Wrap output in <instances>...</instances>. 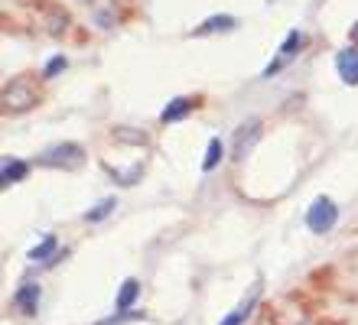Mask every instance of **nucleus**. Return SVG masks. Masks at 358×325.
<instances>
[{
  "mask_svg": "<svg viewBox=\"0 0 358 325\" xmlns=\"http://www.w3.org/2000/svg\"><path fill=\"white\" fill-rule=\"evenodd\" d=\"M336 65H339V75L345 85H358V49H345L339 59H336Z\"/></svg>",
  "mask_w": 358,
  "mask_h": 325,
  "instance_id": "nucleus-10",
  "label": "nucleus"
},
{
  "mask_svg": "<svg viewBox=\"0 0 358 325\" xmlns=\"http://www.w3.org/2000/svg\"><path fill=\"white\" fill-rule=\"evenodd\" d=\"M43 101H46V88H43V82L33 72L13 75L3 85V92H0V111H3V117H20V114L36 111Z\"/></svg>",
  "mask_w": 358,
  "mask_h": 325,
  "instance_id": "nucleus-1",
  "label": "nucleus"
},
{
  "mask_svg": "<svg viewBox=\"0 0 358 325\" xmlns=\"http://www.w3.org/2000/svg\"><path fill=\"white\" fill-rule=\"evenodd\" d=\"M66 65H69V59H66V56L49 59V65H46V68H43V78H56L59 72H66Z\"/></svg>",
  "mask_w": 358,
  "mask_h": 325,
  "instance_id": "nucleus-20",
  "label": "nucleus"
},
{
  "mask_svg": "<svg viewBox=\"0 0 358 325\" xmlns=\"http://www.w3.org/2000/svg\"><path fill=\"white\" fill-rule=\"evenodd\" d=\"M143 163H134L131 169H124V173H111V169H108V173H111L114 176V182H117V186H134V182H141V176H143Z\"/></svg>",
  "mask_w": 358,
  "mask_h": 325,
  "instance_id": "nucleus-16",
  "label": "nucleus"
},
{
  "mask_svg": "<svg viewBox=\"0 0 358 325\" xmlns=\"http://www.w3.org/2000/svg\"><path fill=\"white\" fill-rule=\"evenodd\" d=\"M108 137H111V143H117V147H150V133L141 127H131V124H114V127L108 130Z\"/></svg>",
  "mask_w": 358,
  "mask_h": 325,
  "instance_id": "nucleus-7",
  "label": "nucleus"
},
{
  "mask_svg": "<svg viewBox=\"0 0 358 325\" xmlns=\"http://www.w3.org/2000/svg\"><path fill=\"white\" fill-rule=\"evenodd\" d=\"M290 303L303 309V312H310V316H320V309H326V299L320 296H310L306 289H290Z\"/></svg>",
  "mask_w": 358,
  "mask_h": 325,
  "instance_id": "nucleus-12",
  "label": "nucleus"
},
{
  "mask_svg": "<svg viewBox=\"0 0 358 325\" xmlns=\"http://www.w3.org/2000/svg\"><path fill=\"white\" fill-rule=\"evenodd\" d=\"M310 289L313 293H329V289H336V267H332V263H322V267L310 270Z\"/></svg>",
  "mask_w": 358,
  "mask_h": 325,
  "instance_id": "nucleus-8",
  "label": "nucleus"
},
{
  "mask_svg": "<svg viewBox=\"0 0 358 325\" xmlns=\"http://www.w3.org/2000/svg\"><path fill=\"white\" fill-rule=\"evenodd\" d=\"M202 104H206V98H202V94H192V98H173V101L163 108L160 124H176V121H182L186 114L199 111Z\"/></svg>",
  "mask_w": 358,
  "mask_h": 325,
  "instance_id": "nucleus-6",
  "label": "nucleus"
},
{
  "mask_svg": "<svg viewBox=\"0 0 358 325\" xmlns=\"http://www.w3.org/2000/svg\"><path fill=\"white\" fill-rule=\"evenodd\" d=\"M238 27V20L235 17H228V13H218V17H208L202 27L192 29V36H208V33H228V29H235Z\"/></svg>",
  "mask_w": 358,
  "mask_h": 325,
  "instance_id": "nucleus-11",
  "label": "nucleus"
},
{
  "mask_svg": "<svg viewBox=\"0 0 358 325\" xmlns=\"http://www.w3.org/2000/svg\"><path fill=\"white\" fill-rule=\"evenodd\" d=\"M137 296H141V283H137V280H124V287H121V293H117V309H121V312H127V309L134 306V303H137Z\"/></svg>",
  "mask_w": 358,
  "mask_h": 325,
  "instance_id": "nucleus-14",
  "label": "nucleus"
},
{
  "mask_svg": "<svg viewBox=\"0 0 358 325\" xmlns=\"http://www.w3.org/2000/svg\"><path fill=\"white\" fill-rule=\"evenodd\" d=\"M52 251H56V238L49 234V238H43V241H39V247H33V251H29V260H46Z\"/></svg>",
  "mask_w": 358,
  "mask_h": 325,
  "instance_id": "nucleus-19",
  "label": "nucleus"
},
{
  "mask_svg": "<svg viewBox=\"0 0 358 325\" xmlns=\"http://www.w3.org/2000/svg\"><path fill=\"white\" fill-rule=\"evenodd\" d=\"M114 205H117L114 198H101V202L94 205L92 212H85V222H92V224H94V222H104V218L114 212Z\"/></svg>",
  "mask_w": 358,
  "mask_h": 325,
  "instance_id": "nucleus-17",
  "label": "nucleus"
},
{
  "mask_svg": "<svg viewBox=\"0 0 358 325\" xmlns=\"http://www.w3.org/2000/svg\"><path fill=\"white\" fill-rule=\"evenodd\" d=\"M17 3H20V7H29V10H36V13H43L52 0H17Z\"/></svg>",
  "mask_w": 358,
  "mask_h": 325,
  "instance_id": "nucleus-22",
  "label": "nucleus"
},
{
  "mask_svg": "<svg viewBox=\"0 0 358 325\" xmlns=\"http://www.w3.org/2000/svg\"><path fill=\"white\" fill-rule=\"evenodd\" d=\"M39 17H43V29H46L52 39H62L69 29L76 27V23H72V10H69L66 3H59V0H52Z\"/></svg>",
  "mask_w": 358,
  "mask_h": 325,
  "instance_id": "nucleus-4",
  "label": "nucleus"
},
{
  "mask_svg": "<svg viewBox=\"0 0 358 325\" xmlns=\"http://www.w3.org/2000/svg\"><path fill=\"white\" fill-rule=\"evenodd\" d=\"M222 157H225V143H222L218 137H212V140H208V150H206V159H202V169H206V173H212V169L222 163Z\"/></svg>",
  "mask_w": 358,
  "mask_h": 325,
  "instance_id": "nucleus-15",
  "label": "nucleus"
},
{
  "mask_svg": "<svg viewBox=\"0 0 358 325\" xmlns=\"http://www.w3.org/2000/svg\"><path fill=\"white\" fill-rule=\"evenodd\" d=\"M88 39H92L88 36V29H76V43H88Z\"/></svg>",
  "mask_w": 358,
  "mask_h": 325,
  "instance_id": "nucleus-26",
  "label": "nucleus"
},
{
  "mask_svg": "<svg viewBox=\"0 0 358 325\" xmlns=\"http://www.w3.org/2000/svg\"><path fill=\"white\" fill-rule=\"evenodd\" d=\"M85 147L76 143V140H62V143H52L46 147L43 153L36 157V166H46V169H62V173H76V169L85 166Z\"/></svg>",
  "mask_w": 358,
  "mask_h": 325,
  "instance_id": "nucleus-2",
  "label": "nucleus"
},
{
  "mask_svg": "<svg viewBox=\"0 0 358 325\" xmlns=\"http://www.w3.org/2000/svg\"><path fill=\"white\" fill-rule=\"evenodd\" d=\"M349 43H352V46H355V49H358V23H355V27H352V29H349Z\"/></svg>",
  "mask_w": 358,
  "mask_h": 325,
  "instance_id": "nucleus-25",
  "label": "nucleus"
},
{
  "mask_svg": "<svg viewBox=\"0 0 358 325\" xmlns=\"http://www.w3.org/2000/svg\"><path fill=\"white\" fill-rule=\"evenodd\" d=\"M316 325H349L345 319H336V316H316Z\"/></svg>",
  "mask_w": 358,
  "mask_h": 325,
  "instance_id": "nucleus-23",
  "label": "nucleus"
},
{
  "mask_svg": "<svg viewBox=\"0 0 358 325\" xmlns=\"http://www.w3.org/2000/svg\"><path fill=\"white\" fill-rule=\"evenodd\" d=\"M3 33H20L17 20H13V17H7V13H3Z\"/></svg>",
  "mask_w": 358,
  "mask_h": 325,
  "instance_id": "nucleus-24",
  "label": "nucleus"
},
{
  "mask_svg": "<svg viewBox=\"0 0 358 325\" xmlns=\"http://www.w3.org/2000/svg\"><path fill=\"white\" fill-rule=\"evenodd\" d=\"M251 303H255V299H248L245 306L238 309L235 316H228V319H225V322H222V325H241V322H245V319H248V312H251Z\"/></svg>",
  "mask_w": 358,
  "mask_h": 325,
  "instance_id": "nucleus-21",
  "label": "nucleus"
},
{
  "mask_svg": "<svg viewBox=\"0 0 358 325\" xmlns=\"http://www.w3.org/2000/svg\"><path fill=\"white\" fill-rule=\"evenodd\" d=\"M336 222H339V208H336V202L326 198V195H320V198L313 202V208L306 212V224H310V231L326 234V231L336 228Z\"/></svg>",
  "mask_w": 358,
  "mask_h": 325,
  "instance_id": "nucleus-3",
  "label": "nucleus"
},
{
  "mask_svg": "<svg viewBox=\"0 0 358 325\" xmlns=\"http://www.w3.org/2000/svg\"><path fill=\"white\" fill-rule=\"evenodd\" d=\"M13 306L23 312V316H33L39 306V287L36 283H27V287H20V293L13 296Z\"/></svg>",
  "mask_w": 358,
  "mask_h": 325,
  "instance_id": "nucleus-9",
  "label": "nucleus"
},
{
  "mask_svg": "<svg viewBox=\"0 0 358 325\" xmlns=\"http://www.w3.org/2000/svg\"><path fill=\"white\" fill-rule=\"evenodd\" d=\"M264 133V121L261 117H251V121H245L241 127L235 130V147H231V157L241 159L248 153V150L257 143V137Z\"/></svg>",
  "mask_w": 358,
  "mask_h": 325,
  "instance_id": "nucleus-5",
  "label": "nucleus"
},
{
  "mask_svg": "<svg viewBox=\"0 0 358 325\" xmlns=\"http://www.w3.org/2000/svg\"><path fill=\"white\" fill-rule=\"evenodd\" d=\"M29 173V163H23V159H3V186H13V182H20V179H27Z\"/></svg>",
  "mask_w": 358,
  "mask_h": 325,
  "instance_id": "nucleus-13",
  "label": "nucleus"
},
{
  "mask_svg": "<svg viewBox=\"0 0 358 325\" xmlns=\"http://www.w3.org/2000/svg\"><path fill=\"white\" fill-rule=\"evenodd\" d=\"M300 46H303V33H290V36L283 39V46H280V56H283V59L296 56V52H300Z\"/></svg>",
  "mask_w": 358,
  "mask_h": 325,
  "instance_id": "nucleus-18",
  "label": "nucleus"
}]
</instances>
